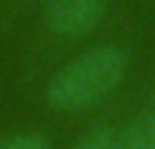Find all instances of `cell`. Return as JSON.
I'll list each match as a JSON object with an SVG mask.
<instances>
[{
	"instance_id": "cell-1",
	"label": "cell",
	"mask_w": 155,
	"mask_h": 149,
	"mask_svg": "<svg viewBox=\"0 0 155 149\" xmlns=\"http://www.w3.org/2000/svg\"><path fill=\"white\" fill-rule=\"evenodd\" d=\"M131 57L117 43H95L63 62L46 81V103L60 114H84L109 100L125 81Z\"/></svg>"
},
{
	"instance_id": "cell-2",
	"label": "cell",
	"mask_w": 155,
	"mask_h": 149,
	"mask_svg": "<svg viewBox=\"0 0 155 149\" xmlns=\"http://www.w3.org/2000/svg\"><path fill=\"white\" fill-rule=\"evenodd\" d=\"M106 14V0H46L44 22L52 35L79 41L90 35Z\"/></svg>"
},
{
	"instance_id": "cell-3",
	"label": "cell",
	"mask_w": 155,
	"mask_h": 149,
	"mask_svg": "<svg viewBox=\"0 0 155 149\" xmlns=\"http://www.w3.org/2000/svg\"><path fill=\"white\" fill-rule=\"evenodd\" d=\"M114 149H155V119L150 109L114 133Z\"/></svg>"
},
{
	"instance_id": "cell-4",
	"label": "cell",
	"mask_w": 155,
	"mask_h": 149,
	"mask_svg": "<svg viewBox=\"0 0 155 149\" xmlns=\"http://www.w3.org/2000/svg\"><path fill=\"white\" fill-rule=\"evenodd\" d=\"M71 149H114V130L104 122L87 128Z\"/></svg>"
},
{
	"instance_id": "cell-5",
	"label": "cell",
	"mask_w": 155,
	"mask_h": 149,
	"mask_svg": "<svg viewBox=\"0 0 155 149\" xmlns=\"http://www.w3.org/2000/svg\"><path fill=\"white\" fill-rule=\"evenodd\" d=\"M0 149H52V144L41 133L27 130V133H14V136L0 138Z\"/></svg>"
},
{
	"instance_id": "cell-6",
	"label": "cell",
	"mask_w": 155,
	"mask_h": 149,
	"mask_svg": "<svg viewBox=\"0 0 155 149\" xmlns=\"http://www.w3.org/2000/svg\"><path fill=\"white\" fill-rule=\"evenodd\" d=\"M150 114H153V119H155V103H153V109H150Z\"/></svg>"
}]
</instances>
